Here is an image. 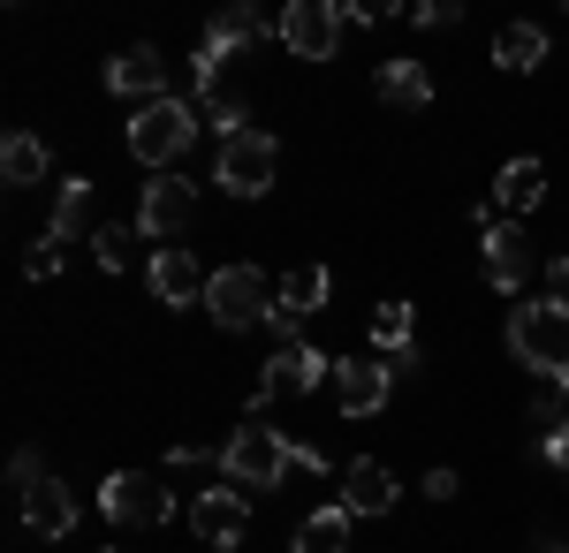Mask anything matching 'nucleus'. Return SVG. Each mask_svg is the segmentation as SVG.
I'll list each match as a JSON object with an SVG mask.
<instances>
[{"label": "nucleus", "mask_w": 569, "mask_h": 553, "mask_svg": "<svg viewBox=\"0 0 569 553\" xmlns=\"http://www.w3.org/2000/svg\"><path fill=\"white\" fill-rule=\"evenodd\" d=\"M327 265H305V273H289L281 281V311H273V326H281V341H297V319H311L319 303H327Z\"/></svg>", "instance_id": "obj_20"}, {"label": "nucleus", "mask_w": 569, "mask_h": 553, "mask_svg": "<svg viewBox=\"0 0 569 553\" xmlns=\"http://www.w3.org/2000/svg\"><path fill=\"white\" fill-rule=\"evenodd\" d=\"M410 23H456V8L448 0H426V8H410Z\"/></svg>", "instance_id": "obj_32"}, {"label": "nucleus", "mask_w": 569, "mask_h": 553, "mask_svg": "<svg viewBox=\"0 0 569 553\" xmlns=\"http://www.w3.org/2000/svg\"><path fill=\"white\" fill-rule=\"evenodd\" d=\"M206 122L220 129V144H228V137H243V129H251V99H236V91H213V99H206Z\"/></svg>", "instance_id": "obj_26"}, {"label": "nucleus", "mask_w": 569, "mask_h": 553, "mask_svg": "<svg viewBox=\"0 0 569 553\" xmlns=\"http://www.w3.org/2000/svg\"><path fill=\"white\" fill-rule=\"evenodd\" d=\"M273 168H281V144L266 137V129H243V137H228L213 160V182L228 198H266L273 190Z\"/></svg>", "instance_id": "obj_5"}, {"label": "nucleus", "mask_w": 569, "mask_h": 553, "mask_svg": "<svg viewBox=\"0 0 569 553\" xmlns=\"http://www.w3.org/2000/svg\"><path fill=\"white\" fill-rule=\"evenodd\" d=\"M190 137H198V114H190L182 99H152V107H137V122H130V152L144 168L168 174V160L190 152Z\"/></svg>", "instance_id": "obj_3"}, {"label": "nucleus", "mask_w": 569, "mask_h": 553, "mask_svg": "<svg viewBox=\"0 0 569 553\" xmlns=\"http://www.w3.org/2000/svg\"><path fill=\"white\" fill-rule=\"evenodd\" d=\"M547 205V168L539 160H509V168L493 174V213H509V220H525Z\"/></svg>", "instance_id": "obj_18"}, {"label": "nucleus", "mask_w": 569, "mask_h": 553, "mask_svg": "<svg viewBox=\"0 0 569 553\" xmlns=\"http://www.w3.org/2000/svg\"><path fill=\"white\" fill-rule=\"evenodd\" d=\"M372 341H380L388 372H410V303H380L372 311Z\"/></svg>", "instance_id": "obj_23"}, {"label": "nucleus", "mask_w": 569, "mask_h": 553, "mask_svg": "<svg viewBox=\"0 0 569 553\" xmlns=\"http://www.w3.org/2000/svg\"><path fill=\"white\" fill-rule=\"evenodd\" d=\"M220 463H228V485H243V493H266V485H281V470L297 463V448H289L281 432H266L259 418H251V425L228 432Z\"/></svg>", "instance_id": "obj_2"}, {"label": "nucleus", "mask_w": 569, "mask_h": 553, "mask_svg": "<svg viewBox=\"0 0 569 553\" xmlns=\"http://www.w3.org/2000/svg\"><path fill=\"white\" fill-rule=\"evenodd\" d=\"M77 235H99V190H91L84 174L61 182V205L46 220V243H77Z\"/></svg>", "instance_id": "obj_19"}, {"label": "nucleus", "mask_w": 569, "mask_h": 553, "mask_svg": "<svg viewBox=\"0 0 569 553\" xmlns=\"http://www.w3.org/2000/svg\"><path fill=\"white\" fill-rule=\"evenodd\" d=\"M144 289L168 303V311H182V303H206V289H213V273L198 265L190 251H160L152 265H144Z\"/></svg>", "instance_id": "obj_12"}, {"label": "nucleus", "mask_w": 569, "mask_h": 553, "mask_svg": "<svg viewBox=\"0 0 569 553\" xmlns=\"http://www.w3.org/2000/svg\"><path fill=\"white\" fill-rule=\"evenodd\" d=\"M479 258H486V281H493L501 296H517V289L531 281V243H525V228H517V220L479 213Z\"/></svg>", "instance_id": "obj_9"}, {"label": "nucleus", "mask_w": 569, "mask_h": 553, "mask_svg": "<svg viewBox=\"0 0 569 553\" xmlns=\"http://www.w3.org/2000/svg\"><path fill=\"white\" fill-rule=\"evenodd\" d=\"M99 509H107V523L152 531V523L176 515V493H168V477H152V470H114V477L99 485Z\"/></svg>", "instance_id": "obj_6"}, {"label": "nucleus", "mask_w": 569, "mask_h": 553, "mask_svg": "<svg viewBox=\"0 0 569 553\" xmlns=\"http://www.w3.org/2000/svg\"><path fill=\"white\" fill-rule=\"evenodd\" d=\"M395 501H402V485H395V470L388 463H342V509L350 515H388Z\"/></svg>", "instance_id": "obj_16"}, {"label": "nucleus", "mask_w": 569, "mask_h": 553, "mask_svg": "<svg viewBox=\"0 0 569 553\" xmlns=\"http://www.w3.org/2000/svg\"><path fill=\"white\" fill-rule=\"evenodd\" d=\"M547 281H555V303H569V258H555V265H547Z\"/></svg>", "instance_id": "obj_34"}, {"label": "nucleus", "mask_w": 569, "mask_h": 553, "mask_svg": "<svg viewBox=\"0 0 569 553\" xmlns=\"http://www.w3.org/2000/svg\"><path fill=\"white\" fill-rule=\"evenodd\" d=\"M107 91H122V99H168V61L152 53V46H130V53H114L107 61Z\"/></svg>", "instance_id": "obj_15"}, {"label": "nucleus", "mask_w": 569, "mask_h": 553, "mask_svg": "<svg viewBox=\"0 0 569 553\" xmlns=\"http://www.w3.org/2000/svg\"><path fill=\"white\" fill-rule=\"evenodd\" d=\"M23 523H31L39 539H69V531H77V493H69L61 477L23 485Z\"/></svg>", "instance_id": "obj_17"}, {"label": "nucleus", "mask_w": 569, "mask_h": 553, "mask_svg": "<svg viewBox=\"0 0 569 553\" xmlns=\"http://www.w3.org/2000/svg\"><path fill=\"white\" fill-rule=\"evenodd\" d=\"M547 553H569V546H547Z\"/></svg>", "instance_id": "obj_35"}, {"label": "nucleus", "mask_w": 569, "mask_h": 553, "mask_svg": "<svg viewBox=\"0 0 569 553\" xmlns=\"http://www.w3.org/2000/svg\"><path fill=\"white\" fill-rule=\"evenodd\" d=\"M259 31H266V16H259V8H243V0H236V8H220L213 23H206V46H198V61H190L198 99H213V91H220V61H228V53H243Z\"/></svg>", "instance_id": "obj_7"}, {"label": "nucleus", "mask_w": 569, "mask_h": 553, "mask_svg": "<svg viewBox=\"0 0 569 553\" xmlns=\"http://www.w3.org/2000/svg\"><path fill=\"white\" fill-rule=\"evenodd\" d=\"M53 273H61V243H39L31 251V281H53Z\"/></svg>", "instance_id": "obj_30"}, {"label": "nucleus", "mask_w": 569, "mask_h": 553, "mask_svg": "<svg viewBox=\"0 0 569 553\" xmlns=\"http://www.w3.org/2000/svg\"><path fill=\"white\" fill-rule=\"evenodd\" d=\"M539 455H547L555 470H569V418H562L555 432H547V440H539Z\"/></svg>", "instance_id": "obj_29"}, {"label": "nucleus", "mask_w": 569, "mask_h": 553, "mask_svg": "<svg viewBox=\"0 0 569 553\" xmlns=\"http://www.w3.org/2000/svg\"><path fill=\"white\" fill-rule=\"evenodd\" d=\"M206 463H220V455H206V448H176L168 455V470H206Z\"/></svg>", "instance_id": "obj_31"}, {"label": "nucleus", "mask_w": 569, "mask_h": 553, "mask_svg": "<svg viewBox=\"0 0 569 553\" xmlns=\"http://www.w3.org/2000/svg\"><path fill=\"white\" fill-rule=\"evenodd\" d=\"M0 174H8L16 190H23V182H39V174H46V144L31 137V129H16V137L0 144Z\"/></svg>", "instance_id": "obj_25"}, {"label": "nucleus", "mask_w": 569, "mask_h": 553, "mask_svg": "<svg viewBox=\"0 0 569 553\" xmlns=\"http://www.w3.org/2000/svg\"><path fill=\"white\" fill-rule=\"evenodd\" d=\"M388 386H395V372L380 364V356H342V364H335V394H342V410H350V418L388 410Z\"/></svg>", "instance_id": "obj_13"}, {"label": "nucleus", "mask_w": 569, "mask_h": 553, "mask_svg": "<svg viewBox=\"0 0 569 553\" xmlns=\"http://www.w3.org/2000/svg\"><path fill=\"white\" fill-rule=\"evenodd\" d=\"M273 39L289 46L297 61H335V46H342V8H327V0H289V8L273 16Z\"/></svg>", "instance_id": "obj_8"}, {"label": "nucleus", "mask_w": 569, "mask_h": 553, "mask_svg": "<svg viewBox=\"0 0 569 553\" xmlns=\"http://www.w3.org/2000/svg\"><path fill=\"white\" fill-rule=\"evenodd\" d=\"M493 61H501V69H539V61H547V31H539V23H509V31L493 39Z\"/></svg>", "instance_id": "obj_24"}, {"label": "nucleus", "mask_w": 569, "mask_h": 553, "mask_svg": "<svg viewBox=\"0 0 569 553\" xmlns=\"http://www.w3.org/2000/svg\"><path fill=\"white\" fill-rule=\"evenodd\" d=\"M190 220H198V190H190V182L168 168V174H152V182H144V198H137V220H130V228H144V235H182Z\"/></svg>", "instance_id": "obj_10"}, {"label": "nucleus", "mask_w": 569, "mask_h": 553, "mask_svg": "<svg viewBox=\"0 0 569 553\" xmlns=\"http://www.w3.org/2000/svg\"><path fill=\"white\" fill-rule=\"evenodd\" d=\"M198 539L206 546H243V531H251V501L236 493V485H213V493H198Z\"/></svg>", "instance_id": "obj_14"}, {"label": "nucleus", "mask_w": 569, "mask_h": 553, "mask_svg": "<svg viewBox=\"0 0 569 553\" xmlns=\"http://www.w3.org/2000/svg\"><path fill=\"white\" fill-rule=\"evenodd\" d=\"M91 258H99L107 273H122V265L137 258V235L130 228H99V235H91Z\"/></svg>", "instance_id": "obj_27"}, {"label": "nucleus", "mask_w": 569, "mask_h": 553, "mask_svg": "<svg viewBox=\"0 0 569 553\" xmlns=\"http://www.w3.org/2000/svg\"><path fill=\"white\" fill-rule=\"evenodd\" d=\"M8 477H16V493H23V485H39V477H46L39 448H16V463H8Z\"/></svg>", "instance_id": "obj_28"}, {"label": "nucleus", "mask_w": 569, "mask_h": 553, "mask_svg": "<svg viewBox=\"0 0 569 553\" xmlns=\"http://www.w3.org/2000/svg\"><path fill=\"white\" fill-rule=\"evenodd\" d=\"M372 91H380L388 107H410V114H418V107L433 99V77H426L418 61H380V77H372Z\"/></svg>", "instance_id": "obj_21"}, {"label": "nucleus", "mask_w": 569, "mask_h": 553, "mask_svg": "<svg viewBox=\"0 0 569 553\" xmlns=\"http://www.w3.org/2000/svg\"><path fill=\"white\" fill-rule=\"evenodd\" d=\"M350 523L357 515L335 501V509H319V515H305L297 523V553H350Z\"/></svg>", "instance_id": "obj_22"}, {"label": "nucleus", "mask_w": 569, "mask_h": 553, "mask_svg": "<svg viewBox=\"0 0 569 553\" xmlns=\"http://www.w3.org/2000/svg\"><path fill=\"white\" fill-rule=\"evenodd\" d=\"M206 311H213L220 326L236 334V326H259V319H273V311H281V296H273V281H266L259 265H220L213 289H206Z\"/></svg>", "instance_id": "obj_4"}, {"label": "nucleus", "mask_w": 569, "mask_h": 553, "mask_svg": "<svg viewBox=\"0 0 569 553\" xmlns=\"http://www.w3.org/2000/svg\"><path fill=\"white\" fill-rule=\"evenodd\" d=\"M426 493L433 501H456V470H426Z\"/></svg>", "instance_id": "obj_33"}, {"label": "nucleus", "mask_w": 569, "mask_h": 553, "mask_svg": "<svg viewBox=\"0 0 569 553\" xmlns=\"http://www.w3.org/2000/svg\"><path fill=\"white\" fill-rule=\"evenodd\" d=\"M319 380H327V356H319L311 341H281L273 364H266V380H259V394L266 402H297V394H311Z\"/></svg>", "instance_id": "obj_11"}, {"label": "nucleus", "mask_w": 569, "mask_h": 553, "mask_svg": "<svg viewBox=\"0 0 569 553\" xmlns=\"http://www.w3.org/2000/svg\"><path fill=\"white\" fill-rule=\"evenodd\" d=\"M509 356L547 372V380H569V303H555V296L517 303L509 311Z\"/></svg>", "instance_id": "obj_1"}]
</instances>
